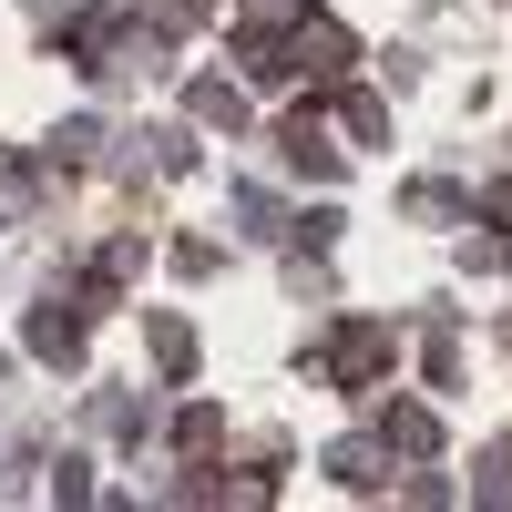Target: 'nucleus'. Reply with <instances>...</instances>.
Segmentation results:
<instances>
[{"instance_id": "16", "label": "nucleus", "mask_w": 512, "mask_h": 512, "mask_svg": "<svg viewBox=\"0 0 512 512\" xmlns=\"http://www.w3.org/2000/svg\"><path fill=\"white\" fill-rule=\"evenodd\" d=\"M195 11H205V0H144V21H154V31H195Z\"/></svg>"}, {"instance_id": "13", "label": "nucleus", "mask_w": 512, "mask_h": 512, "mask_svg": "<svg viewBox=\"0 0 512 512\" xmlns=\"http://www.w3.org/2000/svg\"><path fill=\"white\" fill-rule=\"evenodd\" d=\"M144 420H154L144 400H123V390H93V431H123V441H134Z\"/></svg>"}, {"instance_id": "15", "label": "nucleus", "mask_w": 512, "mask_h": 512, "mask_svg": "<svg viewBox=\"0 0 512 512\" xmlns=\"http://www.w3.org/2000/svg\"><path fill=\"white\" fill-rule=\"evenodd\" d=\"M400 205H410V216H420V226H441V216H461V195H451V185H410Z\"/></svg>"}, {"instance_id": "2", "label": "nucleus", "mask_w": 512, "mask_h": 512, "mask_svg": "<svg viewBox=\"0 0 512 512\" xmlns=\"http://www.w3.org/2000/svg\"><path fill=\"white\" fill-rule=\"evenodd\" d=\"M277 154H287L308 185H338V144L318 134V113H287V123H277Z\"/></svg>"}, {"instance_id": "10", "label": "nucleus", "mask_w": 512, "mask_h": 512, "mask_svg": "<svg viewBox=\"0 0 512 512\" xmlns=\"http://www.w3.org/2000/svg\"><path fill=\"white\" fill-rule=\"evenodd\" d=\"M236 236H287V216H277L267 185H236Z\"/></svg>"}, {"instance_id": "7", "label": "nucleus", "mask_w": 512, "mask_h": 512, "mask_svg": "<svg viewBox=\"0 0 512 512\" xmlns=\"http://www.w3.org/2000/svg\"><path fill=\"white\" fill-rule=\"evenodd\" d=\"M297 11H308V0H246V11H236V41H246V52H267Z\"/></svg>"}, {"instance_id": "11", "label": "nucleus", "mask_w": 512, "mask_h": 512, "mask_svg": "<svg viewBox=\"0 0 512 512\" xmlns=\"http://www.w3.org/2000/svg\"><path fill=\"white\" fill-rule=\"evenodd\" d=\"M328 472L349 482V492H379V441H338V451H328Z\"/></svg>"}, {"instance_id": "6", "label": "nucleus", "mask_w": 512, "mask_h": 512, "mask_svg": "<svg viewBox=\"0 0 512 512\" xmlns=\"http://www.w3.org/2000/svg\"><path fill=\"white\" fill-rule=\"evenodd\" d=\"M390 451L431 461V451H441V410H431V400H400V410H390Z\"/></svg>"}, {"instance_id": "1", "label": "nucleus", "mask_w": 512, "mask_h": 512, "mask_svg": "<svg viewBox=\"0 0 512 512\" xmlns=\"http://www.w3.org/2000/svg\"><path fill=\"white\" fill-rule=\"evenodd\" d=\"M390 359H400V338H390V318H349L318 349V369L338 379V390H369V379H390Z\"/></svg>"}, {"instance_id": "4", "label": "nucleus", "mask_w": 512, "mask_h": 512, "mask_svg": "<svg viewBox=\"0 0 512 512\" xmlns=\"http://www.w3.org/2000/svg\"><path fill=\"white\" fill-rule=\"evenodd\" d=\"M185 113L205 123V134H246V93H236V82H216V72L185 82Z\"/></svg>"}, {"instance_id": "9", "label": "nucleus", "mask_w": 512, "mask_h": 512, "mask_svg": "<svg viewBox=\"0 0 512 512\" xmlns=\"http://www.w3.org/2000/svg\"><path fill=\"white\" fill-rule=\"evenodd\" d=\"M338 123H349L359 144H390V103L379 93H338Z\"/></svg>"}, {"instance_id": "12", "label": "nucleus", "mask_w": 512, "mask_h": 512, "mask_svg": "<svg viewBox=\"0 0 512 512\" xmlns=\"http://www.w3.org/2000/svg\"><path fill=\"white\" fill-rule=\"evenodd\" d=\"M93 154H103V123H93V113H72L62 134H52V164H93Z\"/></svg>"}, {"instance_id": "3", "label": "nucleus", "mask_w": 512, "mask_h": 512, "mask_svg": "<svg viewBox=\"0 0 512 512\" xmlns=\"http://www.w3.org/2000/svg\"><path fill=\"white\" fill-rule=\"evenodd\" d=\"M82 328H93V318H82V308H62V297H52V308H31V359L82 369Z\"/></svg>"}, {"instance_id": "14", "label": "nucleus", "mask_w": 512, "mask_h": 512, "mask_svg": "<svg viewBox=\"0 0 512 512\" xmlns=\"http://www.w3.org/2000/svg\"><path fill=\"white\" fill-rule=\"evenodd\" d=\"M175 441H185V451H216V441H226V420L195 400V410H175Z\"/></svg>"}, {"instance_id": "8", "label": "nucleus", "mask_w": 512, "mask_h": 512, "mask_svg": "<svg viewBox=\"0 0 512 512\" xmlns=\"http://www.w3.org/2000/svg\"><path fill=\"white\" fill-rule=\"evenodd\" d=\"M31 205H41V185H31V164H21V154H0V226H21Z\"/></svg>"}, {"instance_id": "5", "label": "nucleus", "mask_w": 512, "mask_h": 512, "mask_svg": "<svg viewBox=\"0 0 512 512\" xmlns=\"http://www.w3.org/2000/svg\"><path fill=\"white\" fill-rule=\"evenodd\" d=\"M144 338H154V369H164V379H195V328H185L175 308H154Z\"/></svg>"}]
</instances>
